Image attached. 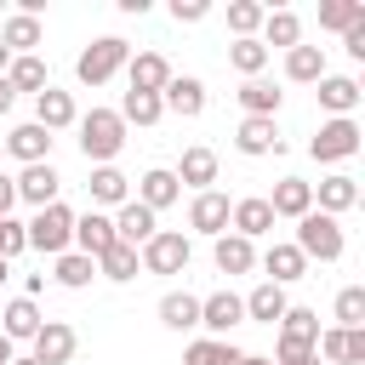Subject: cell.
<instances>
[{"instance_id":"cell-1","label":"cell","mask_w":365,"mask_h":365,"mask_svg":"<svg viewBox=\"0 0 365 365\" xmlns=\"http://www.w3.org/2000/svg\"><path fill=\"white\" fill-rule=\"evenodd\" d=\"M74 125H80V154H86L91 165H114V154L125 148V120H120L114 108H91V114H80Z\"/></svg>"},{"instance_id":"cell-2","label":"cell","mask_w":365,"mask_h":365,"mask_svg":"<svg viewBox=\"0 0 365 365\" xmlns=\"http://www.w3.org/2000/svg\"><path fill=\"white\" fill-rule=\"evenodd\" d=\"M314 342H319V314H314V308H285V314H279L274 365H308V359H314Z\"/></svg>"},{"instance_id":"cell-3","label":"cell","mask_w":365,"mask_h":365,"mask_svg":"<svg viewBox=\"0 0 365 365\" xmlns=\"http://www.w3.org/2000/svg\"><path fill=\"white\" fill-rule=\"evenodd\" d=\"M125 63H131V46H125L120 34H103V40H91V46L80 51L74 74H80V86H108Z\"/></svg>"},{"instance_id":"cell-4","label":"cell","mask_w":365,"mask_h":365,"mask_svg":"<svg viewBox=\"0 0 365 365\" xmlns=\"http://www.w3.org/2000/svg\"><path fill=\"white\" fill-rule=\"evenodd\" d=\"M23 234H29V251H46V257H63L68 245H74V211L57 200V205H46V211H34V222H23Z\"/></svg>"},{"instance_id":"cell-5","label":"cell","mask_w":365,"mask_h":365,"mask_svg":"<svg viewBox=\"0 0 365 365\" xmlns=\"http://www.w3.org/2000/svg\"><path fill=\"white\" fill-rule=\"evenodd\" d=\"M291 245H297L308 262H314V257H319V262H336L348 240H342V222H336V217L308 211V217H297V240H291Z\"/></svg>"},{"instance_id":"cell-6","label":"cell","mask_w":365,"mask_h":365,"mask_svg":"<svg viewBox=\"0 0 365 365\" xmlns=\"http://www.w3.org/2000/svg\"><path fill=\"white\" fill-rule=\"evenodd\" d=\"M188 251H194V245H188V234L160 228V234H154V240L137 251V262H143L148 274H182V268H188Z\"/></svg>"},{"instance_id":"cell-7","label":"cell","mask_w":365,"mask_h":365,"mask_svg":"<svg viewBox=\"0 0 365 365\" xmlns=\"http://www.w3.org/2000/svg\"><path fill=\"white\" fill-rule=\"evenodd\" d=\"M308 154H314L319 165L354 160V154H359V125H354V120H325V125H319V137L308 143Z\"/></svg>"},{"instance_id":"cell-8","label":"cell","mask_w":365,"mask_h":365,"mask_svg":"<svg viewBox=\"0 0 365 365\" xmlns=\"http://www.w3.org/2000/svg\"><path fill=\"white\" fill-rule=\"evenodd\" d=\"M200 325H205V336H222L228 342V331L245 325V302L234 291H211V297H200Z\"/></svg>"},{"instance_id":"cell-9","label":"cell","mask_w":365,"mask_h":365,"mask_svg":"<svg viewBox=\"0 0 365 365\" xmlns=\"http://www.w3.org/2000/svg\"><path fill=\"white\" fill-rule=\"evenodd\" d=\"M57 194H63V177L51 171V160L23 165V177H17V200H29L34 211H46V205H57Z\"/></svg>"},{"instance_id":"cell-10","label":"cell","mask_w":365,"mask_h":365,"mask_svg":"<svg viewBox=\"0 0 365 365\" xmlns=\"http://www.w3.org/2000/svg\"><path fill=\"white\" fill-rule=\"evenodd\" d=\"M314 188V211H325V217H342V211H354L359 205V182L348 177V171H331V177H319V182H308Z\"/></svg>"},{"instance_id":"cell-11","label":"cell","mask_w":365,"mask_h":365,"mask_svg":"<svg viewBox=\"0 0 365 365\" xmlns=\"http://www.w3.org/2000/svg\"><path fill=\"white\" fill-rule=\"evenodd\" d=\"M228 228H234L240 240H262V234H274V211H268V200H262V194L234 200V205H228Z\"/></svg>"},{"instance_id":"cell-12","label":"cell","mask_w":365,"mask_h":365,"mask_svg":"<svg viewBox=\"0 0 365 365\" xmlns=\"http://www.w3.org/2000/svg\"><path fill=\"white\" fill-rule=\"evenodd\" d=\"M154 234H160V217H154L148 205L125 200V205H120V217H114V240H120V245H131V251H143Z\"/></svg>"},{"instance_id":"cell-13","label":"cell","mask_w":365,"mask_h":365,"mask_svg":"<svg viewBox=\"0 0 365 365\" xmlns=\"http://www.w3.org/2000/svg\"><path fill=\"white\" fill-rule=\"evenodd\" d=\"M74 348H80V336H74V325H63V319H46V325L34 331V359H40V365H68Z\"/></svg>"},{"instance_id":"cell-14","label":"cell","mask_w":365,"mask_h":365,"mask_svg":"<svg viewBox=\"0 0 365 365\" xmlns=\"http://www.w3.org/2000/svg\"><path fill=\"white\" fill-rule=\"evenodd\" d=\"M359 80L354 74H325L319 80V108L331 114V120H354V108H359Z\"/></svg>"},{"instance_id":"cell-15","label":"cell","mask_w":365,"mask_h":365,"mask_svg":"<svg viewBox=\"0 0 365 365\" xmlns=\"http://www.w3.org/2000/svg\"><path fill=\"white\" fill-rule=\"evenodd\" d=\"M262 200H268L274 222H279V217H291V222H297V217H308V211H314V188H308L302 177H279V182H274V194H262Z\"/></svg>"},{"instance_id":"cell-16","label":"cell","mask_w":365,"mask_h":365,"mask_svg":"<svg viewBox=\"0 0 365 365\" xmlns=\"http://www.w3.org/2000/svg\"><path fill=\"white\" fill-rule=\"evenodd\" d=\"M160 103H165L171 114H182V120H200V114H205V86H200L194 74H171L165 91H160Z\"/></svg>"},{"instance_id":"cell-17","label":"cell","mask_w":365,"mask_h":365,"mask_svg":"<svg viewBox=\"0 0 365 365\" xmlns=\"http://www.w3.org/2000/svg\"><path fill=\"white\" fill-rule=\"evenodd\" d=\"M234 148H240L245 160H262V154H279V148H285V137H279V125H274V120H240Z\"/></svg>"},{"instance_id":"cell-18","label":"cell","mask_w":365,"mask_h":365,"mask_svg":"<svg viewBox=\"0 0 365 365\" xmlns=\"http://www.w3.org/2000/svg\"><path fill=\"white\" fill-rule=\"evenodd\" d=\"M188 228L194 234H228V194H217V188H205V194H194V205H188Z\"/></svg>"},{"instance_id":"cell-19","label":"cell","mask_w":365,"mask_h":365,"mask_svg":"<svg viewBox=\"0 0 365 365\" xmlns=\"http://www.w3.org/2000/svg\"><path fill=\"white\" fill-rule=\"evenodd\" d=\"M114 245V217H103V211H86V217H74V251L80 257H103Z\"/></svg>"},{"instance_id":"cell-20","label":"cell","mask_w":365,"mask_h":365,"mask_svg":"<svg viewBox=\"0 0 365 365\" xmlns=\"http://www.w3.org/2000/svg\"><path fill=\"white\" fill-rule=\"evenodd\" d=\"M257 262L268 268V285H291V279H302V274H308V257H302L291 240H274Z\"/></svg>"},{"instance_id":"cell-21","label":"cell","mask_w":365,"mask_h":365,"mask_svg":"<svg viewBox=\"0 0 365 365\" xmlns=\"http://www.w3.org/2000/svg\"><path fill=\"white\" fill-rule=\"evenodd\" d=\"M182 188H194V194H205L211 182H217V154L205 148V143H194V148H182V165L171 171Z\"/></svg>"},{"instance_id":"cell-22","label":"cell","mask_w":365,"mask_h":365,"mask_svg":"<svg viewBox=\"0 0 365 365\" xmlns=\"http://www.w3.org/2000/svg\"><path fill=\"white\" fill-rule=\"evenodd\" d=\"M177 194H182V182H177L165 165H154V171H143V177H137V205H148L154 217H160L165 205H177Z\"/></svg>"},{"instance_id":"cell-23","label":"cell","mask_w":365,"mask_h":365,"mask_svg":"<svg viewBox=\"0 0 365 365\" xmlns=\"http://www.w3.org/2000/svg\"><path fill=\"white\" fill-rule=\"evenodd\" d=\"M74 120H80V108H74V97H68V91L46 86V91L34 97V125H46V131H63V125H74Z\"/></svg>"},{"instance_id":"cell-24","label":"cell","mask_w":365,"mask_h":365,"mask_svg":"<svg viewBox=\"0 0 365 365\" xmlns=\"http://www.w3.org/2000/svg\"><path fill=\"white\" fill-rule=\"evenodd\" d=\"M0 143H6V154H17L23 165L51 160V131H46V125H34V120H29V125H17V131H11V137H0Z\"/></svg>"},{"instance_id":"cell-25","label":"cell","mask_w":365,"mask_h":365,"mask_svg":"<svg viewBox=\"0 0 365 365\" xmlns=\"http://www.w3.org/2000/svg\"><path fill=\"white\" fill-rule=\"evenodd\" d=\"M211 262H217V274H251V268H257V245L240 240V234H217Z\"/></svg>"},{"instance_id":"cell-26","label":"cell","mask_w":365,"mask_h":365,"mask_svg":"<svg viewBox=\"0 0 365 365\" xmlns=\"http://www.w3.org/2000/svg\"><path fill=\"white\" fill-rule=\"evenodd\" d=\"M125 74H131V91H165V80H171V63L160 57V51H137L131 63H125Z\"/></svg>"},{"instance_id":"cell-27","label":"cell","mask_w":365,"mask_h":365,"mask_svg":"<svg viewBox=\"0 0 365 365\" xmlns=\"http://www.w3.org/2000/svg\"><path fill=\"white\" fill-rule=\"evenodd\" d=\"M91 205H125L131 200V177L120 165H91Z\"/></svg>"},{"instance_id":"cell-28","label":"cell","mask_w":365,"mask_h":365,"mask_svg":"<svg viewBox=\"0 0 365 365\" xmlns=\"http://www.w3.org/2000/svg\"><path fill=\"white\" fill-rule=\"evenodd\" d=\"M0 319H6V325H0V336H6V342H34V331L46 325V319H40V308H34L29 297H11Z\"/></svg>"},{"instance_id":"cell-29","label":"cell","mask_w":365,"mask_h":365,"mask_svg":"<svg viewBox=\"0 0 365 365\" xmlns=\"http://www.w3.org/2000/svg\"><path fill=\"white\" fill-rule=\"evenodd\" d=\"M0 46H6L11 57H34V46H40V17L11 11V17H6V29H0Z\"/></svg>"},{"instance_id":"cell-30","label":"cell","mask_w":365,"mask_h":365,"mask_svg":"<svg viewBox=\"0 0 365 365\" xmlns=\"http://www.w3.org/2000/svg\"><path fill=\"white\" fill-rule=\"evenodd\" d=\"M240 302H245V319H257V325H279V314L291 308V302H285V285H268V279H262L251 297H240Z\"/></svg>"},{"instance_id":"cell-31","label":"cell","mask_w":365,"mask_h":365,"mask_svg":"<svg viewBox=\"0 0 365 365\" xmlns=\"http://www.w3.org/2000/svg\"><path fill=\"white\" fill-rule=\"evenodd\" d=\"M285 80L319 86V80H325V51H319V46H291V51H285Z\"/></svg>"},{"instance_id":"cell-32","label":"cell","mask_w":365,"mask_h":365,"mask_svg":"<svg viewBox=\"0 0 365 365\" xmlns=\"http://www.w3.org/2000/svg\"><path fill=\"white\" fill-rule=\"evenodd\" d=\"M160 325H165V331H194V325H200V297L165 291V297H160Z\"/></svg>"},{"instance_id":"cell-33","label":"cell","mask_w":365,"mask_h":365,"mask_svg":"<svg viewBox=\"0 0 365 365\" xmlns=\"http://www.w3.org/2000/svg\"><path fill=\"white\" fill-rule=\"evenodd\" d=\"M262 46H285V51H291V46H302V17H297V11H285V6H279V11H268V17H262Z\"/></svg>"},{"instance_id":"cell-34","label":"cell","mask_w":365,"mask_h":365,"mask_svg":"<svg viewBox=\"0 0 365 365\" xmlns=\"http://www.w3.org/2000/svg\"><path fill=\"white\" fill-rule=\"evenodd\" d=\"M240 108H245V120H274L279 114V91L268 80H245L240 86Z\"/></svg>"},{"instance_id":"cell-35","label":"cell","mask_w":365,"mask_h":365,"mask_svg":"<svg viewBox=\"0 0 365 365\" xmlns=\"http://www.w3.org/2000/svg\"><path fill=\"white\" fill-rule=\"evenodd\" d=\"M114 114H120L125 125H160V114H165V103H160L154 91H125Z\"/></svg>"},{"instance_id":"cell-36","label":"cell","mask_w":365,"mask_h":365,"mask_svg":"<svg viewBox=\"0 0 365 365\" xmlns=\"http://www.w3.org/2000/svg\"><path fill=\"white\" fill-rule=\"evenodd\" d=\"M182 365H240V348L222 342V336H200V342H188Z\"/></svg>"},{"instance_id":"cell-37","label":"cell","mask_w":365,"mask_h":365,"mask_svg":"<svg viewBox=\"0 0 365 365\" xmlns=\"http://www.w3.org/2000/svg\"><path fill=\"white\" fill-rule=\"evenodd\" d=\"M6 80H11V91H34V97L51 86V74H46V63H40V57H11Z\"/></svg>"},{"instance_id":"cell-38","label":"cell","mask_w":365,"mask_h":365,"mask_svg":"<svg viewBox=\"0 0 365 365\" xmlns=\"http://www.w3.org/2000/svg\"><path fill=\"white\" fill-rule=\"evenodd\" d=\"M262 17H268V6H257V0H228V29H234V40H257Z\"/></svg>"},{"instance_id":"cell-39","label":"cell","mask_w":365,"mask_h":365,"mask_svg":"<svg viewBox=\"0 0 365 365\" xmlns=\"http://www.w3.org/2000/svg\"><path fill=\"white\" fill-rule=\"evenodd\" d=\"M137 268H143V262H137V251H131V245H120V240L97 257V274H103V279H137Z\"/></svg>"},{"instance_id":"cell-40","label":"cell","mask_w":365,"mask_h":365,"mask_svg":"<svg viewBox=\"0 0 365 365\" xmlns=\"http://www.w3.org/2000/svg\"><path fill=\"white\" fill-rule=\"evenodd\" d=\"M359 17H365V6H359V0H319V29H336V34H348Z\"/></svg>"},{"instance_id":"cell-41","label":"cell","mask_w":365,"mask_h":365,"mask_svg":"<svg viewBox=\"0 0 365 365\" xmlns=\"http://www.w3.org/2000/svg\"><path fill=\"white\" fill-rule=\"evenodd\" d=\"M228 63H234L245 80H257V74L268 68V46H262V40H234V46H228Z\"/></svg>"},{"instance_id":"cell-42","label":"cell","mask_w":365,"mask_h":365,"mask_svg":"<svg viewBox=\"0 0 365 365\" xmlns=\"http://www.w3.org/2000/svg\"><path fill=\"white\" fill-rule=\"evenodd\" d=\"M91 274H97V262H91V257H80V251H63V257H57V285L86 291V285H91Z\"/></svg>"},{"instance_id":"cell-43","label":"cell","mask_w":365,"mask_h":365,"mask_svg":"<svg viewBox=\"0 0 365 365\" xmlns=\"http://www.w3.org/2000/svg\"><path fill=\"white\" fill-rule=\"evenodd\" d=\"M336 325L342 331H365V285H342L336 291Z\"/></svg>"},{"instance_id":"cell-44","label":"cell","mask_w":365,"mask_h":365,"mask_svg":"<svg viewBox=\"0 0 365 365\" xmlns=\"http://www.w3.org/2000/svg\"><path fill=\"white\" fill-rule=\"evenodd\" d=\"M17 251H29V234H23V222L0 217V262H11Z\"/></svg>"},{"instance_id":"cell-45","label":"cell","mask_w":365,"mask_h":365,"mask_svg":"<svg viewBox=\"0 0 365 365\" xmlns=\"http://www.w3.org/2000/svg\"><path fill=\"white\" fill-rule=\"evenodd\" d=\"M205 11H211L205 0H171V17H177V23H200Z\"/></svg>"},{"instance_id":"cell-46","label":"cell","mask_w":365,"mask_h":365,"mask_svg":"<svg viewBox=\"0 0 365 365\" xmlns=\"http://www.w3.org/2000/svg\"><path fill=\"white\" fill-rule=\"evenodd\" d=\"M11 205H17V177L0 171V217H11Z\"/></svg>"},{"instance_id":"cell-47","label":"cell","mask_w":365,"mask_h":365,"mask_svg":"<svg viewBox=\"0 0 365 365\" xmlns=\"http://www.w3.org/2000/svg\"><path fill=\"white\" fill-rule=\"evenodd\" d=\"M11 103H17V91H11V80L0 74V114H11Z\"/></svg>"},{"instance_id":"cell-48","label":"cell","mask_w":365,"mask_h":365,"mask_svg":"<svg viewBox=\"0 0 365 365\" xmlns=\"http://www.w3.org/2000/svg\"><path fill=\"white\" fill-rule=\"evenodd\" d=\"M240 365H274L268 354H240Z\"/></svg>"},{"instance_id":"cell-49","label":"cell","mask_w":365,"mask_h":365,"mask_svg":"<svg viewBox=\"0 0 365 365\" xmlns=\"http://www.w3.org/2000/svg\"><path fill=\"white\" fill-rule=\"evenodd\" d=\"M11 359H17V348H11L6 336H0V365H11Z\"/></svg>"},{"instance_id":"cell-50","label":"cell","mask_w":365,"mask_h":365,"mask_svg":"<svg viewBox=\"0 0 365 365\" xmlns=\"http://www.w3.org/2000/svg\"><path fill=\"white\" fill-rule=\"evenodd\" d=\"M6 68H11V51H6V46H0V74H6Z\"/></svg>"},{"instance_id":"cell-51","label":"cell","mask_w":365,"mask_h":365,"mask_svg":"<svg viewBox=\"0 0 365 365\" xmlns=\"http://www.w3.org/2000/svg\"><path fill=\"white\" fill-rule=\"evenodd\" d=\"M11 365H40V359H34V354H17V359H11Z\"/></svg>"},{"instance_id":"cell-52","label":"cell","mask_w":365,"mask_h":365,"mask_svg":"<svg viewBox=\"0 0 365 365\" xmlns=\"http://www.w3.org/2000/svg\"><path fill=\"white\" fill-rule=\"evenodd\" d=\"M6 274H11V262H0V285H6Z\"/></svg>"},{"instance_id":"cell-53","label":"cell","mask_w":365,"mask_h":365,"mask_svg":"<svg viewBox=\"0 0 365 365\" xmlns=\"http://www.w3.org/2000/svg\"><path fill=\"white\" fill-rule=\"evenodd\" d=\"M308 365H319V354H314V359H308Z\"/></svg>"},{"instance_id":"cell-54","label":"cell","mask_w":365,"mask_h":365,"mask_svg":"<svg viewBox=\"0 0 365 365\" xmlns=\"http://www.w3.org/2000/svg\"><path fill=\"white\" fill-rule=\"evenodd\" d=\"M0 154H6V143H0Z\"/></svg>"}]
</instances>
